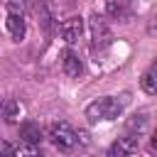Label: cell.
<instances>
[{"label": "cell", "mask_w": 157, "mask_h": 157, "mask_svg": "<svg viewBox=\"0 0 157 157\" xmlns=\"http://www.w3.org/2000/svg\"><path fill=\"white\" fill-rule=\"evenodd\" d=\"M20 137L25 140V145H39V140H42V130H39L37 123H25V125L20 128Z\"/></svg>", "instance_id": "obj_9"}, {"label": "cell", "mask_w": 157, "mask_h": 157, "mask_svg": "<svg viewBox=\"0 0 157 157\" xmlns=\"http://www.w3.org/2000/svg\"><path fill=\"white\" fill-rule=\"evenodd\" d=\"M7 29L12 34L15 42L25 39V17H22V2L20 0H10L7 7Z\"/></svg>", "instance_id": "obj_4"}, {"label": "cell", "mask_w": 157, "mask_h": 157, "mask_svg": "<svg viewBox=\"0 0 157 157\" xmlns=\"http://www.w3.org/2000/svg\"><path fill=\"white\" fill-rule=\"evenodd\" d=\"M0 108H2V118H5L7 123H17V118H20V103H17L15 98H7Z\"/></svg>", "instance_id": "obj_11"}, {"label": "cell", "mask_w": 157, "mask_h": 157, "mask_svg": "<svg viewBox=\"0 0 157 157\" xmlns=\"http://www.w3.org/2000/svg\"><path fill=\"white\" fill-rule=\"evenodd\" d=\"M0 157H17L15 147H12L7 140H0Z\"/></svg>", "instance_id": "obj_13"}, {"label": "cell", "mask_w": 157, "mask_h": 157, "mask_svg": "<svg viewBox=\"0 0 157 157\" xmlns=\"http://www.w3.org/2000/svg\"><path fill=\"white\" fill-rule=\"evenodd\" d=\"M15 152H17V157H42V152H39L37 145H25V147H20Z\"/></svg>", "instance_id": "obj_12"}, {"label": "cell", "mask_w": 157, "mask_h": 157, "mask_svg": "<svg viewBox=\"0 0 157 157\" xmlns=\"http://www.w3.org/2000/svg\"><path fill=\"white\" fill-rule=\"evenodd\" d=\"M105 10L113 20H128L130 17V7L128 0H105Z\"/></svg>", "instance_id": "obj_8"}, {"label": "cell", "mask_w": 157, "mask_h": 157, "mask_svg": "<svg viewBox=\"0 0 157 157\" xmlns=\"http://www.w3.org/2000/svg\"><path fill=\"white\" fill-rule=\"evenodd\" d=\"M140 142H137V135H125V137H118L110 150H108V157H132L137 152Z\"/></svg>", "instance_id": "obj_5"}, {"label": "cell", "mask_w": 157, "mask_h": 157, "mask_svg": "<svg viewBox=\"0 0 157 157\" xmlns=\"http://www.w3.org/2000/svg\"><path fill=\"white\" fill-rule=\"evenodd\" d=\"M59 32H61L64 42L74 44V42L81 37V32H83V20H81V17H69V20H64V22H61Z\"/></svg>", "instance_id": "obj_6"}, {"label": "cell", "mask_w": 157, "mask_h": 157, "mask_svg": "<svg viewBox=\"0 0 157 157\" xmlns=\"http://www.w3.org/2000/svg\"><path fill=\"white\" fill-rule=\"evenodd\" d=\"M145 125H147V118H145V115H135V120H130V123H128V128H132V130H135V128H137V130H142Z\"/></svg>", "instance_id": "obj_14"}, {"label": "cell", "mask_w": 157, "mask_h": 157, "mask_svg": "<svg viewBox=\"0 0 157 157\" xmlns=\"http://www.w3.org/2000/svg\"><path fill=\"white\" fill-rule=\"evenodd\" d=\"M49 137L54 142V147H59L61 152H71L78 145V132L66 123V120H56L49 128Z\"/></svg>", "instance_id": "obj_2"}, {"label": "cell", "mask_w": 157, "mask_h": 157, "mask_svg": "<svg viewBox=\"0 0 157 157\" xmlns=\"http://www.w3.org/2000/svg\"><path fill=\"white\" fill-rule=\"evenodd\" d=\"M123 113V103L110 98V96H103V98H96L88 108H86V118L91 123H98V120H115L118 115Z\"/></svg>", "instance_id": "obj_1"}, {"label": "cell", "mask_w": 157, "mask_h": 157, "mask_svg": "<svg viewBox=\"0 0 157 157\" xmlns=\"http://www.w3.org/2000/svg\"><path fill=\"white\" fill-rule=\"evenodd\" d=\"M88 27H91V37H93V47L96 49H105V47L113 44V29L108 27V22L101 15H91Z\"/></svg>", "instance_id": "obj_3"}, {"label": "cell", "mask_w": 157, "mask_h": 157, "mask_svg": "<svg viewBox=\"0 0 157 157\" xmlns=\"http://www.w3.org/2000/svg\"><path fill=\"white\" fill-rule=\"evenodd\" d=\"M61 66H64V74L66 76H81V71H83V64H81V59H78V54L76 52H71V49H66L64 52V59H61Z\"/></svg>", "instance_id": "obj_7"}, {"label": "cell", "mask_w": 157, "mask_h": 157, "mask_svg": "<svg viewBox=\"0 0 157 157\" xmlns=\"http://www.w3.org/2000/svg\"><path fill=\"white\" fill-rule=\"evenodd\" d=\"M140 86H142V91H145V93H150V96H155V93H157V66H155V64L142 74Z\"/></svg>", "instance_id": "obj_10"}]
</instances>
